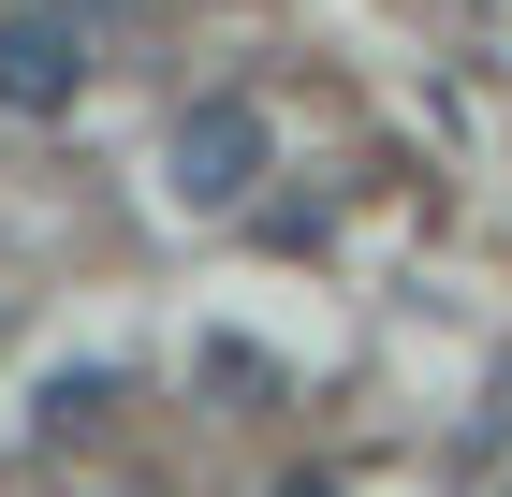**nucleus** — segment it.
<instances>
[{"label":"nucleus","mask_w":512,"mask_h":497,"mask_svg":"<svg viewBox=\"0 0 512 497\" xmlns=\"http://www.w3.org/2000/svg\"><path fill=\"white\" fill-rule=\"evenodd\" d=\"M264 161H278L264 103H249V88H205V103H176V147H161V191L191 205V220H235V205L264 191Z\"/></svg>","instance_id":"nucleus-1"},{"label":"nucleus","mask_w":512,"mask_h":497,"mask_svg":"<svg viewBox=\"0 0 512 497\" xmlns=\"http://www.w3.org/2000/svg\"><path fill=\"white\" fill-rule=\"evenodd\" d=\"M88 88V15L74 0H15V15H0V103L15 117H59Z\"/></svg>","instance_id":"nucleus-2"},{"label":"nucleus","mask_w":512,"mask_h":497,"mask_svg":"<svg viewBox=\"0 0 512 497\" xmlns=\"http://www.w3.org/2000/svg\"><path fill=\"white\" fill-rule=\"evenodd\" d=\"M278 497H352V483H278Z\"/></svg>","instance_id":"nucleus-3"}]
</instances>
